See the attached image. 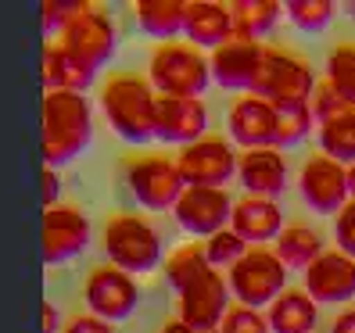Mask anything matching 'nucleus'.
Listing matches in <instances>:
<instances>
[{"instance_id": "obj_14", "label": "nucleus", "mask_w": 355, "mask_h": 333, "mask_svg": "<svg viewBox=\"0 0 355 333\" xmlns=\"http://www.w3.org/2000/svg\"><path fill=\"white\" fill-rule=\"evenodd\" d=\"M90 244V219L83 208L72 204H54L44 212V262L47 265H65L76 255L87 251Z\"/></svg>"}, {"instance_id": "obj_37", "label": "nucleus", "mask_w": 355, "mask_h": 333, "mask_svg": "<svg viewBox=\"0 0 355 333\" xmlns=\"http://www.w3.org/2000/svg\"><path fill=\"white\" fill-rule=\"evenodd\" d=\"M58 190H61L58 169H44V204H47V208H54V201H58Z\"/></svg>"}, {"instance_id": "obj_13", "label": "nucleus", "mask_w": 355, "mask_h": 333, "mask_svg": "<svg viewBox=\"0 0 355 333\" xmlns=\"http://www.w3.org/2000/svg\"><path fill=\"white\" fill-rule=\"evenodd\" d=\"M262 47H266L262 39L230 33L212 51V57H208V75H212L223 90H244L248 93L255 82V72H259Z\"/></svg>"}, {"instance_id": "obj_26", "label": "nucleus", "mask_w": 355, "mask_h": 333, "mask_svg": "<svg viewBox=\"0 0 355 333\" xmlns=\"http://www.w3.org/2000/svg\"><path fill=\"white\" fill-rule=\"evenodd\" d=\"M320 154L334 158L338 165H352L355 161V108H341L338 115H330L327 122H320Z\"/></svg>"}, {"instance_id": "obj_24", "label": "nucleus", "mask_w": 355, "mask_h": 333, "mask_svg": "<svg viewBox=\"0 0 355 333\" xmlns=\"http://www.w3.org/2000/svg\"><path fill=\"white\" fill-rule=\"evenodd\" d=\"M183 0H137V26L162 39V44H169L176 33H183Z\"/></svg>"}, {"instance_id": "obj_27", "label": "nucleus", "mask_w": 355, "mask_h": 333, "mask_svg": "<svg viewBox=\"0 0 355 333\" xmlns=\"http://www.w3.org/2000/svg\"><path fill=\"white\" fill-rule=\"evenodd\" d=\"M230 8V22H234V33L241 36H252L262 39L266 33H273L284 8L277 0H237V4H226Z\"/></svg>"}, {"instance_id": "obj_8", "label": "nucleus", "mask_w": 355, "mask_h": 333, "mask_svg": "<svg viewBox=\"0 0 355 333\" xmlns=\"http://www.w3.org/2000/svg\"><path fill=\"white\" fill-rule=\"evenodd\" d=\"M122 183L130 186L137 204L151 208V212H165L173 208L176 197L183 194V179L173 158L165 154H140L122 161Z\"/></svg>"}, {"instance_id": "obj_10", "label": "nucleus", "mask_w": 355, "mask_h": 333, "mask_svg": "<svg viewBox=\"0 0 355 333\" xmlns=\"http://www.w3.org/2000/svg\"><path fill=\"white\" fill-rule=\"evenodd\" d=\"M183 186H223L237 176V154L219 136H201L176 154Z\"/></svg>"}, {"instance_id": "obj_40", "label": "nucleus", "mask_w": 355, "mask_h": 333, "mask_svg": "<svg viewBox=\"0 0 355 333\" xmlns=\"http://www.w3.org/2000/svg\"><path fill=\"white\" fill-rule=\"evenodd\" d=\"M345 179H348V201H355V161L345 165Z\"/></svg>"}, {"instance_id": "obj_42", "label": "nucleus", "mask_w": 355, "mask_h": 333, "mask_svg": "<svg viewBox=\"0 0 355 333\" xmlns=\"http://www.w3.org/2000/svg\"><path fill=\"white\" fill-rule=\"evenodd\" d=\"M345 8H348V11H352V18H355V4H345Z\"/></svg>"}, {"instance_id": "obj_20", "label": "nucleus", "mask_w": 355, "mask_h": 333, "mask_svg": "<svg viewBox=\"0 0 355 333\" xmlns=\"http://www.w3.org/2000/svg\"><path fill=\"white\" fill-rule=\"evenodd\" d=\"M230 230H234L248 247L252 244H269L284 230V212L277 201L269 197H241L230 208Z\"/></svg>"}, {"instance_id": "obj_3", "label": "nucleus", "mask_w": 355, "mask_h": 333, "mask_svg": "<svg viewBox=\"0 0 355 333\" xmlns=\"http://www.w3.org/2000/svg\"><path fill=\"white\" fill-rule=\"evenodd\" d=\"M101 247L108 265H115L119 273H155L162 262V237L158 230L144 219V215H130V212H115L104 222L101 233Z\"/></svg>"}, {"instance_id": "obj_17", "label": "nucleus", "mask_w": 355, "mask_h": 333, "mask_svg": "<svg viewBox=\"0 0 355 333\" xmlns=\"http://www.w3.org/2000/svg\"><path fill=\"white\" fill-rule=\"evenodd\" d=\"M305 294L316 305H341L355 298V262L341 251H323L305 265Z\"/></svg>"}, {"instance_id": "obj_30", "label": "nucleus", "mask_w": 355, "mask_h": 333, "mask_svg": "<svg viewBox=\"0 0 355 333\" xmlns=\"http://www.w3.org/2000/svg\"><path fill=\"white\" fill-rule=\"evenodd\" d=\"M312 126H316V122H312L309 104H298V108L277 111V140H273V147H277V151L295 147V143H302V140L309 136Z\"/></svg>"}, {"instance_id": "obj_1", "label": "nucleus", "mask_w": 355, "mask_h": 333, "mask_svg": "<svg viewBox=\"0 0 355 333\" xmlns=\"http://www.w3.org/2000/svg\"><path fill=\"white\" fill-rule=\"evenodd\" d=\"M94 136V111L83 93L51 90L44 97V161L47 169H61Z\"/></svg>"}, {"instance_id": "obj_31", "label": "nucleus", "mask_w": 355, "mask_h": 333, "mask_svg": "<svg viewBox=\"0 0 355 333\" xmlns=\"http://www.w3.org/2000/svg\"><path fill=\"white\" fill-rule=\"evenodd\" d=\"M201 251H205V262L212 265V269H230L244 251H248V244L230 230H219V233H212V237H205V244H201Z\"/></svg>"}, {"instance_id": "obj_28", "label": "nucleus", "mask_w": 355, "mask_h": 333, "mask_svg": "<svg viewBox=\"0 0 355 333\" xmlns=\"http://www.w3.org/2000/svg\"><path fill=\"white\" fill-rule=\"evenodd\" d=\"M327 87L355 108V44H338L327 54Z\"/></svg>"}, {"instance_id": "obj_19", "label": "nucleus", "mask_w": 355, "mask_h": 333, "mask_svg": "<svg viewBox=\"0 0 355 333\" xmlns=\"http://www.w3.org/2000/svg\"><path fill=\"white\" fill-rule=\"evenodd\" d=\"M237 179L248 197H269L277 201L287 190V158L277 147H255L237 154Z\"/></svg>"}, {"instance_id": "obj_18", "label": "nucleus", "mask_w": 355, "mask_h": 333, "mask_svg": "<svg viewBox=\"0 0 355 333\" xmlns=\"http://www.w3.org/2000/svg\"><path fill=\"white\" fill-rule=\"evenodd\" d=\"M226 126H230V140L241 143L244 151L273 147V140H277V111H273L269 100L244 93L241 100H234Z\"/></svg>"}, {"instance_id": "obj_5", "label": "nucleus", "mask_w": 355, "mask_h": 333, "mask_svg": "<svg viewBox=\"0 0 355 333\" xmlns=\"http://www.w3.org/2000/svg\"><path fill=\"white\" fill-rule=\"evenodd\" d=\"M148 82L162 97H201L212 82L208 57L187 44H158L148 61Z\"/></svg>"}, {"instance_id": "obj_33", "label": "nucleus", "mask_w": 355, "mask_h": 333, "mask_svg": "<svg viewBox=\"0 0 355 333\" xmlns=\"http://www.w3.org/2000/svg\"><path fill=\"white\" fill-rule=\"evenodd\" d=\"M341 108H348V104L334 93L327 82H316V87H312V93H309V111H312V122H316V126H320V122H327L330 115H338Z\"/></svg>"}, {"instance_id": "obj_25", "label": "nucleus", "mask_w": 355, "mask_h": 333, "mask_svg": "<svg viewBox=\"0 0 355 333\" xmlns=\"http://www.w3.org/2000/svg\"><path fill=\"white\" fill-rule=\"evenodd\" d=\"M44 82H47V93L51 90L83 93L94 82V72H87L76 57H69L58 44H47V51H44Z\"/></svg>"}, {"instance_id": "obj_35", "label": "nucleus", "mask_w": 355, "mask_h": 333, "mask_svg": "<svg viewBox=\"0 0 355 333\" xmlns=\"http://www.w3.org/2000/svg\"><path fill=\"white\" fill-rule=\"evenodd\" d=\"M334 237H338V251L348 255L355 262V201H348L341 212H338V222H334Z\"/></svg>"}, {"instance_id": "obj_38", "label": "nucleus", "mask_w": 355, "mask_h": 333, "mask_svg": "<svg viewBox=\"0 0 355 333\" xmlns=\"http://www.w3.org/2000/svg\"><path fill=\"white\" fill-rule=\"evenodd\" d=\"M330 333H355V308H348V312H341L338 319H334V326H330Z\"/></svg>"}, {"instance_id": "obj_4", "label": "nucleus", "mask_w": 355, "mask_h": 333, "mask_svg": "<svg viewBox=\"0 0 355 333\" xmlns=\"http://www.w3.org/2000/svg\"><path fill=\"white\" fill-rule=\"evenodd\" d=\"M316 87V75H312L309 61L291 54L284 47H262V61L252 82V97H262L273 104V111L284 108H298V104H309V93Z\"/></svg>"}, {"instance_id": "obj_29", "label": "nucleus", "mask_w": 355, "mask_h": 333, "mask_svg": "<svg viewBox=\"0 0 355 333\" xmlns=\"http://www.w3.org/2000/svg\"><path fill=\"white\" fill-rule=\"evenodd\" d=\"M284 15L302 33H320V29H327L334 22L338 4H334V0H291V4H284Z\"/></svg>"}, {"instance_id": "obj_36", "label": "nucleus", "mask_w": 355, "mask_h": 333, "mask_svg": "<svg viewBox=\"0 0 355 333\" xmlns=\"http://www.w3.org/2000/svg\"><path fill=\"white\" fill-rule=\"evenodd\" d=\"M61 333H115V330H112V323H104L97 316H76L61 326Z\"/></svg>"}, {"instance_id": "obj_34", "label": "nucleus", "mask_w": 355, "mask_h": 333, "mask_svg": "<svg viewBox=\"0 0 355 333\" xmlns=\"http://www.w3.org/2000/svg\"><path fill=\"white\" fill-rule=\"evenodd\" d=\"M83 8H87L83 0H47V4H44V26L51 33H61Z\"/></svg>"}, {"instance_id": "obj_22", "label": "nucleus", "mask_w": 355, "mask_h": 333, "mask_svg": "<svg viewBox=\"0 0 355 333\" xmlns=\"http://www.w3.org/2000/svg\"><path fill=\"white\" fill-rule=\"evenodd\" d=\"M316 316H320V305L305 290H280L269 301L266 326H269V333H312Z\"/></svg>"}, {"instance_id": "obj_11", "label": "nucleus", "mask_w": 355, "mask_h": 333, "mask_svg": "<svg viewBox=\"0 0 355 333\" xmlns=\"http://www.w3.org/2000/svg\"><path fill=\"white\" fill-rule=\"evenodd\" d=\"M83 298L90 305V316H97L104 323H122L137 312L140 287L133 276L119 273L115 265H97V269H90L87 283H83Z\"/></svg>"}, {"instance_id": "obj_41", "label": "nucleus", "mask_w": 355, "mask_h": 333, "mask_svg": "<svg viewBox=\"0 0 355 333\" xmlns=\"http://www.w3.org/2000/svg\"><path fill=\"white\" fill-rule=\"evenodd\" d=\"M162 333H198V330H191V326H183L180 319H173V323H165V326H162Z\"/></svg>"}, {"instance_id": "obj_21", "label": "nucleus", "mask_w": 355, "mask_h": 333, "mask_svg": "<svg viewBox=\"0 0 355 333\" xmlns=\"http://www.w3.org/2000/svg\"><path fill=\"white\" fill-rule=\"evenodd\" d=\"M234 33L230 22V8L216 4V0H194V4L183 8V36L191 39L194 47H219L223 39Z\"/></svg>"}, {"instance_id": "obj_2", "label": "nucleus", "mask_w": 355, "mask_h": 333, "mask_svg": "<svg viewBox=\"0 0 355 333\" xmlns=\"http://www.w3.org/2000/svg\"><path fill=\"white\" fill-rule=\"evenodd\" d=\"M101 111L126 143L155 140V90L140 75H112L101 87Z\"/></svg>"}, {"instance_id": "obj_39", "label": "nucleus", "mask_w": 355, "mask_h": 333, "mask_svg": "<svg viewBox=\"0 0 355 333\" xmlns=\"http://www.w3.org/2000/svg\"><path fill=\"white\" fill-rule=\"evenodd\" d=\"M44 333H61V316L54 305H44Z\"/></svg>"}, {"instance_id": "obj_6", "label": "nucleus", "mask_w": 355, "mask_h": 333, "mask_svg": "<svg viewBox=\"0 0 355 333\" xmlns=\"http://www.w3.org/2000/svg\"><path fill=\"white\" fill-rule=\"evenodd\" d=\"M287 283V269L277 262L269 247H248V251L226 269V287L244 308L269 305Z\"/></svg>"}, {"instance_id": "obj_23", "label": "nucleus", "mask_w": 355, "mask_h": 333, "mask_svg": "<svg viewBox=\"0 0 355 333\" xmlns=\"http://www.w3.org/2000/svg\"><path fill=\"white\" fill-rule=\"evenodd\" d=\"M273 255L284 269H305L309 262H316L323 255V240L309 226H284L273 240Z\"/></svg>"}, {"instance_id": "obj_7", "label": "nucleus", "mask_w": 355, "mask_h": 333, "mask_svg": "<svg viewBox=\"0 0 355 333\" xmlns=\"http://www.w3.org/2000/svg\"><path fill=\"white\" fill-rule=\"evenodd\" d=\"M115 44H119L115 22L104 11L90 8V4L58 33V47L69 57H76L79 65L87 72H94V75H97L101 65H108V57L115 54Z\"/></svg>"}, {"instance_id": "obj_12", "label": "nucleus", "mask_w": 355, "mask_h": 333, "mask_svg": "<svg viewBox=\"0 0 355 333\" xmlns=\"http://www.w3.org/2000/svg\"><path fill=\"white\" fill-rule=\"evenodd\" d=\"M230 208H234V201L219 186H183V194L173 204V215L183 233L212 237L230 226Z\"/></svg>"}, {"instance_id": "obj_9", "label": "nucleus", "mask_w": 355, "mask_h": 333, "mask_svg": "<svg viewBox=\"0 0 355 333\" xmlns=\"http://www.w3.org/2000/svg\"><path fill=\"white\" fill-rule=\"evenodd\" d=\"M176 298H180V323L183 326H191L198 333H216V326L223 323L226 308H230V287H226L219 269L208 265L176 290Z\"/></svg>"}, {"instance_id": "obj_16", "label": "nucleus", "mask_w": 355, "mask_h": 333, "mask_svg": "<svg viewBox=\"0 0 355 333\" xmlns=\"http://www.w3.org/2000/svg\"><path fill=\"white\" fill-rule=\"evenodd\" d=\"M208 129V111L201 97H162L155 93V140L162 143H187L201 140Z\"/></svg>"}, {"instance_id": "obj_15", "label": "nucleus", "mask_w": 355, "mask_h": 333, "mask_svg": "<svg viewBox=\"0 0 355 333\" xmlns=\"http://www.w3.org/2000/svg\"><path fill=\"white\" fill-rule=\"evenodd\" d=\"M298 190L302 201L320 215H338L348 204V179H345V165H338L327 154H312L302 172H298Z\"/></svg>"}, {"instance_id": "obj_32", "label": "nucleus", "mask_w": 355, "mask_h": 333, "mask_svg": "<svg viewBox=\"0 0 355 333\" xmlns=\"http://www.w3.org/2000/svg\"><path fill=\"white\" fill-rule=\"evenodd\" d=\"M216 333H269V326H266V316H259V308L234 305V308H226Z\"/></svg>"}]
</instances>
